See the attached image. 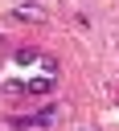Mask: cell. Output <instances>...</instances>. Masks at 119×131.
<instances>
[{
  "label": "cell",
  "mask_w": 119,
  "mask_h": 131,
  "mask_svg": "<svg viewBox=\"0 0 119 131\" xmlns=\"http://www.w3.org/2000/svg\"><path fill=\"white\" fill-rule=\"evenodd\" d=\"M16 61H21V66H29V61H37V49H16Z\"/></svg>",
  "instance_id": "obj_3"
},
{
  "label": "cell",
  "mask_w": 119,
  "mask_h": 131,
  "mask_svg": "<svg viewBox=\"0 0 119 131\" xmlns=\"http://www.w3.org/2000/svg\"><path fill=\"white\" fill-rule=\"evenodd\" d=\"M16 16H21V20H41V12H37V8H16Z\"/></svg>",
  "instance_id": "obj_4"
},
{
  "label": "cell",
  "mask_w": 119,
  "mask_h": 131,
  "mask_svg": "<svg viewBox=\"0 0 119 131\" xmlns=\"http://www.w3.org/2000/svg\"><path fill=\"white\" fill-rule=\"evenodd\" d=\"M12 90H25V94H49V90H53V74H41V78H29V82H16Z\"/></svg>",
  "instance_id": "obj_2"
},
{
  "label": "cell",
  "mask_w": 119,
  "mask_h": 131,
  "mask_svg": "<svg viewBox=\"0 0 119 131\" xmlns=\"http://www.w3.org/2000/svg\"><path fill=\"white\" fill-rule=\"evenodd\" d=\"M8 123H12L16 131H45V127L57 123V106H41V111H33V115H12Z\"/></svg>",
  "instance_id": "obj_1"
}]
</instances>
